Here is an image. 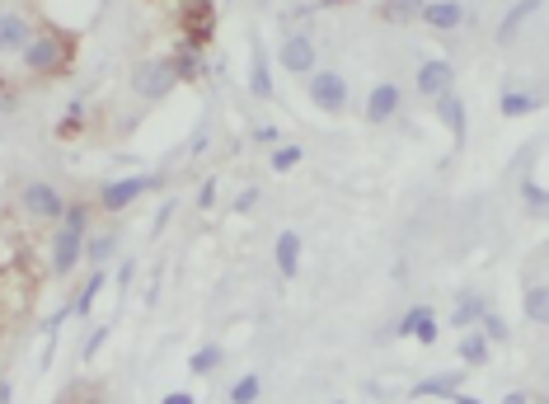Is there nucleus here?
<instances>
[{
  "label": "nucleus",
  "instance_id": "f257e3e1",
  "mask_svg": "<svg viewBox=\"0 0 549 404\" xmlns=\"http://www.w3.org/2000/svg\"><path fill=\"white\" fill-rule=\"evenodd\" d=\"M19 62L29 76H61L71 66V43L61 33H33L29 47L19 52Z\"/></svg>",
  "mask_w": 549,
  "mask_h": 404
},
{
  "label": "nucleus",
  "instance_id": "f03ea898",
  "mask_svg": "<svg viewBox=\"0 0 549 404\" xmlns=\"http://www.w3.org/2000/svg\"><path fill=\"white\" fill-rule=\"evenodd\" d=\"M19 212L29 221H61L66 217V198H61V188L33 179V184L19 188Z\"/></svg>",
  "mask_w": 549,
  "mask_h": 404
},
{
  "label": "nucleus",
  "instance_id": "7ed1b4c3",
  "mask_svg": "<svg viewBox=\"0 0 549 404\" xmlns=\"http://www.w3.org/2000/svg\"><path fill=\"white\" fill-rule=\"evenodd\" d=\"M305 94H310V104H315L320 113H343L348 109V99H352L348 80L338 76V71H320V66L305 76Z\"/></svg>",
  "mask_w": 549,
  "mask_h": 404
},
{
  "label": "nucleus",
  "instance_id": "20e7f679",
  "mask_svg": "<svg viewBox=\"0 0 549 404\" xmlns=\"http://www.w3.org/2000/svg\"><path fill=\"white\" fill-rule=\"evenodd\" d=\"M174 85H179V76H174V62H169V57H146V62L132 71V90H137L141 99H165Z\"/></svg>",
  "mask_w": 549,
  "mask_h": 404
},
{
  "label": "nucleus",
  "instance_id": "39448f33",
  "mask_svg": "<svg viewBox=\"0 0 549 404\" xmlns=\"http://www.w3.org/2000/svg\"><path fill=\"white\" fill-rule=\"evenodd\" d=\"M33 38V19L15 5H0V57H19Z\"/></svg>",
  "mask_w": 549,
  "mask_h": 404
},
{
  "label": "nucleus",
  "instance_id": "423d86ee",
  "mask_svg": "<svg viewBox=\"0 0 549 404\" xmlns=\"http://www.w3.org/2000/svg\"><path fill=\"white\" fill-rule=\"evenodd\" d=\"M155 184H160L155 174H132V179H118V184H104L99 207H104V212H127V207H132L141 193H151Z\"/></svg>",
  "mask_w": 549,
  "mask_h": 404
},
{
  "label": "nucleus",
  "instance_id": "0eeeda50",
  "mask_svg": "<svg viewBox=\"0 0 549 404\" xmlns=\"http://www.w3.org/2000/svg\"><path fill=\"white\" fill-rule=\"evenodd\" d=\"M80 259H85V235L61 226V231L52 235V278H71L80 268Z\"/></svg>",
  "mask_w": 549,
  "mask_h": 404
},
{
  "label": "nucleus",
  "instance_id": "6e6552de",
  "mask_svg": "<svg viewBox=\"0 0 549 404\" xmlns=\"http://www.w3.org/2000/svg\"><path fill=\"white\" fill-rule=\"evenodd\" d=\"M277 62H282V71H291V76H310L315 62H320V52H315V43H310L305 33H287L282 47H277Z\"/></svg>",
  "mask_w": 549,
  "mask_h": 404
},
{
  "label": "nucleus",
  "instance_id": "1a4fd4ad",
  "mask_svg": "<svg viewBox=\"0 0 549 404\" xmlns=\"http://www.w3.org/2000/svg\"><path fill=\"white\" fill-rule=\"evenodd\" d=\"M413 90L423 94V99H442L446 90H456V66L446 62V57H432V62H423V66H418Z\"/></svg>",
  "mask_w": 549,
  "mask_h": 404
},
{
  "label": "nucleus",
  "instance_id": "9d476101",
  "mask_svg": "<svg viewBox=\"0 0 549 404\" xmlns=\"http://www.w3.org/2000/svg\"><path fill=\"white\" fill-rule=\"evenodd\" d=\"M404 104V90H399L395 80H381V85H371L366 94V123H390Z\"/></svg>",
  "mask_w": 549,
  "mask_h": 404
},
{
  "label": "nucleus",
  "instance_id": "9b49d317",
  "mask_svg": "<svg viewBox=\"0 0 549 404\" xmlns=\"http://www.w3.org/2000/svg\"><path fill=\"white\" fill-rule=\"evenodd\" d=\"M437 104V118H442V127L451 132V141L456 146H465V132H470V118H465V99H460L456 90H446L442 99H432Z\"/></svg>",
  "mask_w": 549,
  "mask_h": 404
},
{
  "label": "nucleus",
  "instance_id": "f8f14e48",
  "mask_svg": "<svg viewBox=\"0 0 549 404\" xmlns=\"http://www.w3.org/2000/svg\"><path fill=\"white\" fill-rule=\"evenodd\" d=\"M427 24V29H437V33H451L465 24V5L460 0H423V15H418Z\"/></svg>",
  "mask_w": 549,
  "mask_h": 404
},
{
  "label": "nucleus",
  "instance_id": "ddd939ff",
  "mask_svg": "<svg viewBox=\"0 0 549 404\" xmlns=\"http://www.w3.org/2000/svg\"><path fill=\"white\" fill-rule=\"evenodd\" d=\"M460 381H465V367H456V372H437V376H423L418 386L409 390L413 400H451L460 390Z\"/></svg>",
  "mask_w": 549,
  "mask_h": 404
},
{
  "label": "nucleus",
  "instance_id": "4468645a",
  "mask_svg": "<svg viewBox=\"0 0 549 404\" xmlns=\"http://www.w3.org/2000/svg\"><path fill=\"white\" fill-rule=\"evenodd\" d=\"M399 339L437 343V311H432V306H413V311L399 320Z\"/></svg>",
  "mask_w": 549,
  "mask_h": 404
},
{
  "label": "nucleus",
  "instance_id": "2eb2a0df",
  "mask_svg": "<svg viewBox=\"0 0 549 404\" xmlns=\"http://www.w3.org/2000/svg\"><path fill=\"white\" fill-rule=\"evenodd\" d=\"M273 264H277V273H282L287 282L301 273V235H296V231H282V235H277Z\"/></svg>",
  "mask_w": 549,
  "mask_h": 404
},
{
  "label": "nucleus",
  "instance_id": "dca6fc26",
  "mask_svg": "<svg viewBox=\"0 0 549 404\" xmlns=\"http://www.w3.org/2000/svg\"><path fill=\"white\" fill-rule=\"evenodd\" d=\"M460 367H484L493 358V343L484 339V329H465V339H460Z\"/></svg>",
  "mask_w": 549,
  "mask_h": 404
},
{
  "label": "nucleus",
  "instance_id": "f3484780",
  "mask_svg": "<svg viewBox=\"0 0 549 404\" xmlns=\"http://www.w3.org/2000/svg\"><path fill=\"white\" fill-rule=\"evenodd\" d=\"M535 10H545V0H517V5L503 15V24H498V43H512V38L521 33V24H526Z\"/></svg>",
  "mask_w": 549,
  "mask_h": 404
},
{
  "label": "nucleus",
  "instance_id": "a211bd4d",
  "mask_svg": "<svg viewBox=\"0 0 549 404\" xmlns=\"http://www.w3.org/2000/svg\"><path fill=\"white\" fill-rule=\"evenodd\" d=\"M484 311H488V301L479 292H460L456 296V311H451V325H456V329H474Z\"/></svg>",
  "mask_w": 549,
  "mask_h": 404
},
{
  "label": "nucleus",
  "instance_id": "6ab92c4d",
  "mask_svg": "<svg viewBox=\"0 0 549 404\" xmlns=\"http://www.w3.org/2000/svg\"><path fill=\"white\" fill-rule=\"evenodd\" d=\"M85 259H90L94 268H108L113 259H118V235L104 231V235H85Z\"/></svg>",
  "mask_w": 549,
  "mask_h": 404
},
{
  "label": "nucleus",
  "instance_id": "aec40b11",
  "mask_svg": "<svg viewBox=\"0 0 549 404\" xmlns=\"http://www.w3.org/2000/svg\"><path fill=\"white\" fill-rule=\"evenodd\" d=\"M249 90L259 94V99H273V66H268V57H263L259 47L249 57Z\"/></svg>",
  "mask_w": 549,
  "mask_h": 404
},
{
  "label": "nucleus",
  "instance_id": "412c9836",
  "mask_svg": "<svg viewBox=\"0 0 549 404\" xmlns=\"http://www.w3.org/2000/svg\"><path fill=\"white\" fill-rule=\"evenodd\" d=\"M381 15L390 24H413V19L423 15V0H381Z\"/></svg>",
  "mask_w": 549,
  "mask_h": 404
},
{
  "label": "nucleus",
  "instance_id": "4be33fe9",
  "mask_svg": "<svg viewBox=\"0 0 549 404\" xmlns=\"http://www.w3.org/2000/svg\"><path fill=\"white\" fill-rule=\"evenodd\" d=\"M104 282H108V268H94V273H90V282L80 287V296H76V306H71V315H90L94 296L104 292Z\"/></svg>",
  "mask_w": 549,
  "mask_h": 404
},
{
  "label": "nucleus",
  "instance_id": "5701e85b",
  "mask_svg": "<svg viewBox=\"0 0 549 404\" xmlns=\"http://www.w3.org/2000/svg\"><path fill=\"white\" fill-rule=\"evenodd\" d=\"M221 362H226V353H221L216 343H207V348H198V353L188 358V372H193V376H212Z\"/></svg>",
  "mask_w": 549,
  "mask_h": 404
},
{
  "label": "nucleus",
  "instance_id": "b1692460",
  "mask_svg": "<svg viewBox=\"0 0 549 404\" xmlns=\"http://www.w3.org/2000/svg\"><path fill=\"white\" fill-rule=\"evenodd\" d=\"M526 320H531V325H545L549 320V292L540 287V282L526 292Z\"/></svg>",
  "mask_w": 549,
  "mask_h": 404
},
{
  "label": "nucleus",
  "instance_id": "393cba45",
  "mask_svg": "<svg viewBox=\"0 0 549 404\" xmlns=\"http://www.w3.org/2000/svg\"><path fill=\"white\" fill-rule=\"evenodd\" d=\"M169 62H174V76H179V80H193V76H198V47H193V43H183L179 47V57H169Z\"/></svg>",
  "mask_w": 549,
  "mask_h": 404
},
{
  "label": "nucleus",
  "instance_id": "a878e982",
  "mask_svg": "<svg viewBox=\"0 0 549 404\" xmlns=\"http://www.w3.org/2000/svg\"><path fill=\"white\" fill-rule=\"evenodd\" d=\"M259 390H263V381L254 372L240 376V381L230 386V404H254V400H259Z\"/></svg>",
  "mask_w": 549,
  "mask_h": 404
},
{
  "label": "nucleus",
  "instance_id": "bb28decb",
  "mask_svg": "<svg viewBox=\"0 0 549 404\" xmlns=\"http://www.w3.org/2000/svg\"><path fill=\"white\" fill-rule=\"evenodd\" d=\"M498 109H503V118H521V113H531V109H535V99H531V94L507 90L503 99H498Z\"/></svg>",
  "mask_w": 549,
  "mask_h": 404
},
{
  "label": "nucleus",
  "instance_id": "cd10ccee",
  "mask_svg": "<svg viewBox=\"0 0 549 404\" xmlns=\"http://www.w3.org/2000/svg\"><path fill=\"white\" fill-rule=\"evenodd\" d=\"M268 165H273L277 174H291V170H296V165H301V146H277Z\"/></svg>",
  "mask_w": 549,
  "mask_h": 404
},
{
  "label": "nucleus",
  "instance_id": "c85d7f7f",
  "mask_svg": "<svg viewBox=\"0 0 549 404\" xmlns=\"http://www.w3.org/2000/svg\"><path fill=\"white\" fill-rule=\"evenodd\" d=\"M85 132V123H80V99H71V109H66V118L57 123V137L66 141V137H80Z\"/></svg>",
  "mask_w": 549,
  "mask_h": 404
},
{
  "label": "nucleus",
  "instance_id": "c756f323",
  "mask_svg": "<svg viewBox=\"0 0 549 404\" xmlns=\"http://www.w3.org/2000/svg\"><path fill=\"white\" fill-rule=\"evenodd\" d=\"M479 325H484V339H488V343H498V339H507V320H503V315H493V311H484V315H479Z\"/></svg>",
  "mask_w": 549,
  "mask_h": 404
},
{
  "label": "nucleus",
  "instance_id": "7c9ffc66",
  "mask_svg": "<svg viewBox=\"0 0 549 404\" xmlns=\"http://www.w3.org/2000/svg\"><path fill=\"white\" fill-rule=\"evenodd\" d=\"M85 221H90V212H85L80 202H66V217H61V226H66V231H80V235H85Z\"/></svg>",
  "mask_w": 549,
  "mask_h": 404
},
{
  "label": "nucleus",
  "instance_id": "2f4dec72",
  "mask_svg": "<svg viewBox=\"0 0 549 404\" xmlns=\"http://www.w3.org/2000/svg\"><path fill=\"white\" fill-rule=\"evenodd\" d=\"M521 193H526V207L540 217V212H545V184H540V179H526V188H521Z\"/></svg>",
  "mask_w": 549,
  "mask_h": 404
},
{
  "label": "nucleus",
  "instance_id": "473e14b6",
  "mask_svg": "<svg viewBox=\"0 0 549 404\" xmlns=\"http://www.w3.org/2000/svg\"><path fill=\"white\" fill-rule=\"evenodd\" d=\"M104 343H108V325H99V329H94V334H90V339H85V348H80V358H94V353H99Z\"/></svg>",
  "mask_w": 549,
  "mask_h": 404
},
{
  "label": "nucleus",
  "instance_id": "72a5a7b5",
  "mask_svg": "<svg viewBox=\"0 0 549 404\" xmlns=\"http://www.w3.org/2000/svg\"><path fill=\"white\" fill-rule=\"evenodd\" d=\"M198 207H202V212H212V207H216V179H202V188H198Z\"/></svg>",
  "mask_w": 549,
  "mask_h": 404
},
{
  "label": "nucleus",
  "instance_id": "f704fd0d",
  "mask_svg": "<svg viewBox=\"0 0 549 404\" xmlns=\"http://www.w3.org/2000/svg\"><path fill=\"white\" fill-rule=\"evenodd\" d=\"M254 207H259V188H244L240 202H235V212H254Z\"/></svg>",
  "mask_w": 549,
  "mask_h": 404
},
{
  "label": "nucleus",
  "instance_id": "c9c22d12",
  "mask_svg": "<svg viewBox=\"0 0 549 404\" xmlns=\"http://www.w3.org/2000/svg\"><path fill=\"white\" fill-rule=\"evenodd\" d=\"M254 141H263V146H273V141H277V127H273V123H259V127H254Z\"/></svg>",
  "mask_w": 549,
  "mask_h": 404
},
{
  "label": "nucleus",
  "instance_id": "e433bc0d",
  "mask_svg": "<svg viewBox=\"0 0 549 404\" xmlns=\"http://www.w3.org/2000/svg\"><path fill=\"white\" fill-rule=\"evenodd\" d=\"M132 273H137V264H132V259H127V264L118 268V287H127V282H132Z\"/></svg>",
  "mask_w": 549,
  "mask_h": 404
},
{
  "label": "nucleus",
  "instance_id": "4c0bfd02",
  "mask_svg": "<svg viewBox=\"0 0 549 404\" xmlns=\"http://www.w3.org/2000/svg\"><path fill=\"white\" fill-rule=\"evenodd\" d=\"M165 404H193V395H188V390H174V395H165Z\"/></svg>",
  "mask_w": 549,
  "mask_h": 404
},
{
  "label": "nucleus",
  "instance_id": "58836bf2",
  "mask_svg": "<svg viewBox=\"0 0 549 404\" xmlns=\"http://www.w3.org/2000/svg\"><path fill=\"white\" fill-rule=\"evenodd\" d=\"M503 404H531V400H526V390H507Z\"/></svg>",
  "mask_w": 549,
  "mask_h": 404
},
{
  "label": "nucleus",
  "instance_id": "ea45409f",
  "mask_svg": "<svg viewBox=\"0 0 549 404\" xmlns=\"http://www.w3.org/2000/svg\"><path fill=\"white\" fill-rule=\"evenodd\" d=\"M10 395H15V386H10V381H0V404H10Z\"/></svg>",
  "mask_w": 549,
  "mask_h": 404
},
{
  "label": "nucleus",
  "instance_id": "a19ab883",
  "mask_svg": "<svg viewBox=\"0 0 549 404\" xmlns=\"http://www.w3.org/2000/svg\"><path fill=\"white\" fill-rule=\"evenodd\" d=\"M451 404H484V400H474V395H460V390H456V395H451Z\"/></svg>",
  "mask_w": 549,
  "mask_h": 404
},
{
  "label": "nucleus",
  "instance_id": "79ce46f5",
  "mask_svg": "<svg viewBox=\"0 0 549 404\" xmlns=\"http://www.w3.org/2000/svg\"><path fill=\"white\" fill-rule=\"evenodd\" d=\"M85 404H104V400H85Z\"/></svg>",
  "mask_w": 549,
  "mask_h": 404
}]
</instances>
